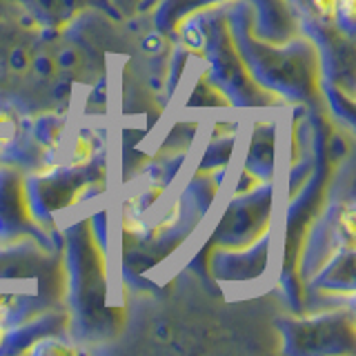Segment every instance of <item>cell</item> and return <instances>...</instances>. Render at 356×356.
Listing matches in <instances>:
<instances>
[{
    "mask_svg": "<svg viewBox=\"0 0 356 356\" xmlns=\"http://www.w3.org/2000/svg\"><path fill=\"white\" fill-rule=\"evenodd\" d=\"M250 27V22H248ZM250 54L241 51L254 81L276 98L307 100L321 87V51L307 38L274 44L259 40L250 29Z\"/></svg>",
    "mask_w": 356,
    "mask_h": 356,
    "instance_id": "obj_1",
    "label": "cell"
},
{
    "mask_svg": "<svg viewBox=\"0 0 356 356\" xmlns=\"http://www.w3.org/2000/svg\"><path fill=\"white\" fill-rule=\"evenodd\" d=\"M203 60L207 63L205 76L218 92L238 109H270L278 98L254 81L248 65L241 58L238 47L229 33L227 16L218 9L209 11V33Z\"/></svg>",
    "mask_w": 356,
    "mask_h": 356,
    "instance_id": "obj_2",
    "label": "cell"
},
{
    "mask_svg": "<svg viewBox=\"0 0 356 356\" xmlns=\"http://www.w3.org/2000/svg\"><path fill=\"white\" fill-rule=\"evenodd\" d=\"M272 203V181L263 183L259 189L245 196H232V207L227 214H222L216 229L220 248H248V245L263 238L265 234H270Z\"/></svg>",
    "mask_w": 356,
    "mask_h": 356,
    "instance_id": "obj_3",
    "label": "cell"
},
{
    "mask_svg": "<svg viewBox=\"0 0 356 356\" xmlns=\"http://www.w3.org/2000/svg\"><path fill=\"white\" fill-rule=\"evenodd\" d=\"M243 167H248L261 181H274L276 174V120L259 118L248 138V154Z\"/></svg>",
    "mask_w": 356,
    "mask_h": 356,
    "instance_id": "obj_4",
    "label": "cell"
},
{
    "mask_svg": "<svg viewBox=\"0 0 356 356\" xmlns=\"http://www.w3.org/2000/svg\"><path fill=\"white\" fill-rule=\"evenodd\" d=\"M31 16L36 18V22L42 25H51V27H60L65 22L74 20L85 7H103L109 11L111 16L118 18V11L114 7V0H22Z\"/></svg>",
    "mask_w": 356,
    "mask_h": 356,
    "instance_id": "obj_5",
    "label": "cell"
},
{
    "mask_svg": "<svg viewBox=\"0 0 356 356\" xmlns=\"http://www.w3.org/2000/svg\"><path fill=\"white\" fill-rule=\"evenodd\" d=\"M222 3L229 0H154V29L163 31L165 36H170L172 29L181 22L183 18L198 14V11L216 9ZM140 7V5H138Z\"/></svg>",
    "mask_w": 356,
    "mask_h": 356,
    "instance_id": "obj_6",
    "label": "cell"
},
{
    "mask_svg": "<svg viewBox=\"0 0 356 356\" xmlns=\"http://www.w3.org/2000/svg\"><path fill=\"white\" fill-rule=\"evenodd\" d=\"M292 3L298 7L300 16H305V20L309 25H314L316 29L334 27L339 0H292Z\"/></svg>",
    "mask_w": 356,
    "mask_h": 356,
    "instance_id": "obj_7",
    "label": "cell"
},
{
    "mask_svg": "<svg viewBox=\"0 0 356 356\" xmlns=\"http://www.w3.org/2000/svg\"><path fill=\"white\" fill-rule=\"evenodd\" d=\"M33 136L38 138V143L42 147H58L60 145V136H63V120L56 118L54 114H47L36 120L33 125Z\"/></svg>",
    "mask_w": 356,
    "mask_h": 356,
    "instance_id": "obj_8",
    "label": "cell"
},
{
    "mask_svg": "<svg viewBox=\"0 0 356 356\" xmlns=\"http://www.w3.org/2000/svg\"><path fill=\"white\" fill-rule=\"evenodd\" d=\"M54 58H56V67H58V76H70L81 70L83 65V54L76 47H72V44H63V47L56 49Z\"/></svg>",
    "mask_w": 356,
    "mask_h": 356,
    "instance_id": "obj_9",
    "label": "cell"
},
{
    "mask_svg": "<svg viewBox=\"0 0 356 356\" xmlns=\"http://www.w3.org/2000/svg\"><path fill=\"white\" fill-rule=\"evenodd\" d=\"M31 58H33V51L29 47H25V44H14L7 54V65L14 74L25 76L31 72Z\"/></svg>",
    "mask_w": 356,
    "mask_h": 356,
    "instance_id": "obj_10",
    "label": "cell"
},
{
    "mask_svg": "<svg viewBox=\"0 0 356 356\" xmlns=\"http://www.w3.org/2000/svg\"><path fill=\"white\" fill-rule=\"evenodd\" d=\"M31 72L38 78H44V81H54L58 78V67H56V58L49 51H38L33 54L31 58Z\"/></svg>",
    "mask_w": 356,
    "mask_h": 356,
    "instance_id": "obj_11",
    "label": "cell"
},
{
    "mask_svg": "<svg viewBox=\"0 0 356 356\" xmlns=\"http://www.w3.org/2000/svg\"><path fill=\"white\" fill-rule=\"evenodd\" d=\"M16 122V114L9 107L0 105V125H14Z\"/></svg>",
    "mask_w": 356,
    "mask_h": 356,
    "instance_id": "obj_12",
    "label": "cell"
},
{
    "mask_svg": "<svg viewBox=\"0 0 356 356\" xmlns=\"http://www.w3.org/2000/svg\"><path fill=\"white\" fill-rule=\"evenodd\" d=\"M114 3H118V5H129V7H138L143 0H114Z\"/></svg>",
    "mask_w": 356,
    "mask_h": 356,
    "instance_id": "obj_13",
    "label": "cell"
},
{
    "mask_svg": "<svg viewBox=\"0 0 356 356\" xmlns=\"http://www.w3.org/2000/svg\"><path fill=\"white\" fill-rule=\"evenodd\" d=\"M5 337H7V330H5V325H3V323H0V345H3Z\"/></svg>",
    "mask_w": 356,
    "mask_h": 356,
    "instance_id": "obj_14",
    "label": "cell"
}]
</instances>
